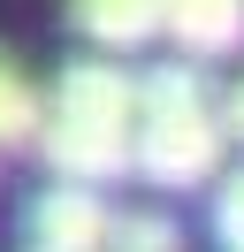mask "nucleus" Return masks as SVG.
I'll return each mask as SVG.
<instances>
[{"mask_svg": "<svg viewBox=\"0 0 244 252\" xmlns=\"http://www.w3.org/2000/svg\"><path fill=\"white\" fill-rule=\"evenodd\" d=\"M69 16H76V31L99 38L107 54L160 38V0H69Z\"/></svg>", "mask_w": 244, "mask_h": 252, "instance_id": "obj_6", "label": "nucleus"}, {"mask_svg": "<svg viewBox=\"0 0 244 252\" xmlns=\"http://www.w3.org/2000/svg\"><path fill=\"white\" fill-rule=\"evenodd\" d=\"M221 107H176V115H137V176L160 191H191L221 168Z\"/></svg>", "mask_w": 244, "mask_h": 252, "instance_id": "obj_1", "label": "nucleus"}, {"mask_svg": "<svg viewBox=\"0 0 244 252\" xmlns=\"http://www.w3.org/2000/svg\"><path fill=\"white\" fill-rule=\"evenodd\" d=\"M38 153H46V168H54V184L99 191L107 176L137 168V130H122V123H84V115H46Z\"/></svg>", "mask_w": 244, "mask_h": 252, "instance_id": "obj_2", "label": "nucleus"}, {"mask_svg": "<svg viewBox=\"0 0 244 252\" xmlns=\"http://www.w3.org/2000/svg\"><path fill=\"white\" fill-rule=\"evenodd\" d=\"M214 229H221L229 252H244V168L221 184V199H214Z\"/></svg>", "mask_w": 244, "mask_h": 252, "instance_id": "obj_10", "label": "nucleus"}, {"mask_svg": "<svg viewBox=\"0 0 244 252\" xmlns=\"http://www.w3.org/2000/svg\"><path fill=\"white\" fill-rule=\"evenodd\" d=\"M107 237H115V214L99 206V191L46 184L30 199V245L38 252H107Z\"/></svg>", "mask_w": 244, "mask_h": 252, "instance_id": "obj_3", "label": "nucleus"}, {"mask_svg": "<svg viewBox=\"0 0 244 252\" xmlns=\"http://www.w3.org/2000/svg\"><path fill=\"white\" fill-rule=\"evenodd\" d=\"M160 31L183 46V62H221L244 46V0H160Z\"/></svg>", "mask_w": 244, "mask_h": 252, "instance_id": "obj_5", "label": "nucleus"}, {"mask_svg": "<svg viewBox=\"0 0 244 252\" xmlns=\"http://www.w3.org/2000/svg\"><path fill=\"white\" fill-rule=\"evenodd\" d=\"M30 252H38V245H30Z\"/></svg>", "mask_w": 244, "mask_h": 252, "instance_id": "obj_12", "label": "nucleus"}, {"mask_svg": "<svg viewBox=\"0 0 244 252\" xmlns=\"http://www.w3.org/2000/svg\"><path fill=\"white\" fill-rule=\"evenodd\" d=\"M221 130H229V138H244V84H229V99H221Z\"/></svg>", "mask_w": 244, "mask_h": 252, "instance_id": "obj_11", "label": "nucleus"}, {"mask_svg": "<svg viewBox=\"0 0 244 252\" xmlns=\"http://www.w3.org/2000/svg\"><path fill=\"white\" fill-rule=\"evenodd\" d=\"M38 130H46L38 92H30V77L0 54V145H38Z\"/></svg>", "mask_w": 244, "mask_h": 252, "instance_id": "obj_8", "label": "nucleus"}, {"mask_svg": "<svg viewBox=\"0 0 244 252\" xmlns=\"http://www.w3.org/2000/svg\"><path fill=\"white\" fill-rule=\"evenodd\" d=\"M107 252H183V237H176V221H168V214H115Z\"/></svg>", "mask_w": 244, "mask_h": 252, "instance_id": "obj_9", "label": "nucleus"}, {"mask_svg": "<svg viewBox=\"0 0 244 252\" xmlns=\"http://www.w3.org/2000/svg\"><path fill=\"white\" fill-rule=\"evenodd\" d=\"M54 115H84V123L137 130V77H122L115 62H69L61 84H54Z\"/></svg>", "mask_w": 244, "mask_h": 252, "instance_id": "obj_4", "label": "nucleus"}, {"mask_svg": "<svg viewBox=\"0 0 244 252\" xmlns=\"http://www.w3.org/2000/svg\"><path fill=\"white\" fill-rule=\"evenodd\" d=\"M176 107H206L198 62H160V69L137 77V115H176Z\"/></svg>", "mask_w": 244, "mask_h": 252, "instance_id": "obj_7", "label": "nucleus"}]
</instances>
